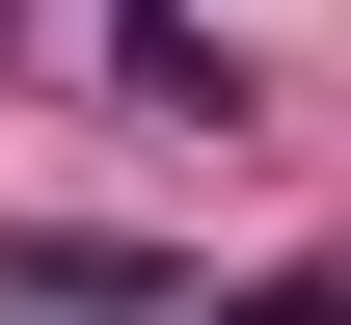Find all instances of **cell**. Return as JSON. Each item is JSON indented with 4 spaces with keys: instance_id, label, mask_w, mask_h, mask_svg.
I'll list each match as a JSON object with an SVG mask.
<instances>
[{
    "instance_id": "6da1fadb",
    "label": "cell",
    "mask_w": 351,
    "mask_h": 325,
    "mask_svg": "<svg viewBox=\"0 0 351 325\" xmlns=\"http://www.w3.org/2000/svg\"><path fill=\"white\" fill-rule=\"evenodd\" d=\"M243 325H351V298H243Z\"/></svg>"
}]
</instances>
